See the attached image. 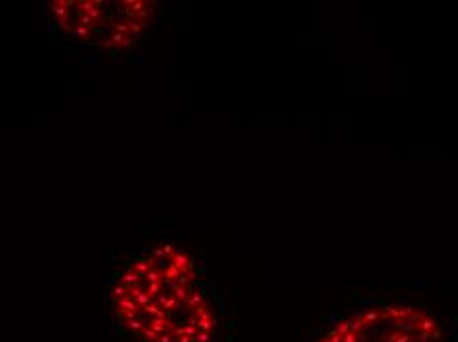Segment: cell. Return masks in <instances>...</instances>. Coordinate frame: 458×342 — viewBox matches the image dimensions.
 Wrapping results in <instances>:
<instances>
[{
	"label": "cell",
	"instance_id": "1",
	"mask_svg": "<svg viewBox=\"0 0 458 342\" xmlns=\"http://www.w3.org/2000/svg\"><path fill=\"white\" fill-rule=\"evenodd\" d=\"M111 301L121 328L140 342H213L219 328L194 259L170 243L130 259Z\"/></svg>",
	"mask_w": 458,
	"mask_h": 342
},
{
	"label": "cell",
	"instance_id": "2",
	"mask_svg": "<svg viewBox=\"0 0 458 342\" xmlns=\"http://www.w3.org/2000/svg\"><path fill=\"white\" fill-rule=\"evenodd\" d=\"M442 324L411 303H377L332 324L316 342H440Z\"/></svg>",
	"mask_w": 458,
	"mask_h": 342
}]
</instances>
